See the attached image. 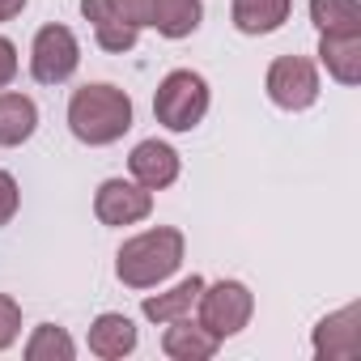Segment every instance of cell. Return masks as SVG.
Instances as JSON below:
<instances>
[{"label":"cell","mask_w":361,"mask_h":361,"mask_svg":"<svg viewBox=\"0 0 361 361\" xmlns=\"http://www.w3.org/2000/svg\"><path fill=\"white\" fill-rule=\"evenodd\" d=\"M68 128L81 145H115L132 128V98L119 85L94 81L68 98Z\"/></svg>","instance_id":"1"},{"label":"cell","mask_w":361,"mask_h":361,"mask_svg":"<svg viewBox=\"0 0 361 361\" xmlns=\"http://www.w3.org/2000/svg\"><path fill=\"white\" fill-rule=\"evenodd\" d=\"M183 234L170 230V226H157V230H145L136 238H128L115 255V276L128 285V289H153L161 285L178 264H183Z\"/></svg>","instance_id":"2"},{"label":"cell","mask_w":361,"mask_h":361,"mask_svg":"<svg viewBox=\"0 0 361 361\" xmlns=\"http://www.w3.org/2000/svg\"><path fill=\"white\" fill-rule=\"evenodd\" d=\"M153 115L170 132H192L209 115V81L192 68H174L161 77L153 94Z\"/></svg>","instance_id":"3"},{"label":"cell","mask_w":361,"mask_h":361,"mask_svg":"<svg viewBox=\"0 0 361 361\" xmlns=\"http://www.w3.org/2000/svg\"><path fill=\"white\" fill-rule=\"evenodd\" d=\"M85 22H94V39L102 51H132L140 30L149 26L153 0H81Z\"/></svg>","instance_id":"4"},{"label":"cell","mask_w":361,"mask_h":361,"mask_svg":"<svg viewBox=\"0 0 361 361\" xmlns=\"http://www.w3.org/2000/svg\"><path fill=\"white\" fill-rule=\"evenodd\" d=\"M196 310H200V319H196V323H200L209 336L230 340V336H238V331L251 323L255 298H251V289H247L243 281H213V285H204V289H200Z\"/></svg>","instance_id":"5"},{"label":"cell","mask_w":361,"mask_h":361,"mask_svg":"<svg viewBox=\"0 0 361 361\" xmlns=\"http://www.w3.org/2000/svg\"><path fill=\"white\" fill-rule=\"evenodd\" d=\"M81 64V43L68 26H43L35 35V47H30V77L39 85H60L77 73Z\"/></svg>","instance_id":"6"},{"label":"cell","mask_w":361,"mask_h":361,"mask_svg":"<svg viewBox=\"0 0 361 361\" xmlns=\"http://www.w3.org/2000/svg\"><path fill=\"white\" fill-rule=\"evenodd\" d=\"M264 90L281 111H306L319 98V73L306 56H281V60H272Z\"/></svg>","instance_id":"7"},{"label":"cell","mask_w":361,"mask_h":361,"mask_svg":"<svg viewBox=\"0 0 361 361\" xmlns=\"http://www.w3.org/2000/svg\"><path fill=\"white\" fill-rule=\"evenodd\" d=\"M94 213H98L102 226H136L153 213V192L140 188L136 178L132 183L128 178H106L94 196Z\"/></svg>","instance_id":"8"},{"label":"cell","mask_w":361,"mask_h":361,"mask_svg":"<svg viewBox=\"0 0 361 361\" xmlns=\"http://www.w3.org/2000/svg\"><path fill=\"white\" fill-rule=\"evenodd\" d=\"M314 357L323 361H353L361 357V306L348 302L336 314L319 319L314 327Z\"/></svg>","instance_id":"9"},{"label":"cell","mask_w":361,"mask_h":361,"mask_svg":"<svg viewBox=\"0 0 361 361\" xmlns=\"http://www.w3.org/2000/svg\"><path fill=\"white\" fill-rule=\"evenodd\" d=\"M128 170H132V178L140 188L161 192V188H170L178 178V153L166 140H140L132 149V157H128Z\"/></svg>","instance_id":"10"},{"label":"cell","mask_w":361,"mask_h":361,"mask_svg":"<svg viewBox=\"0 0 361 361\" xmlns=\"http://www.w3.org/2000/svg\"><path fill=\"white\" fill-rule=\"evenodd\" d=\"M319 60L340 85H357L361 81V30H323Z\"/></svg>","instance_id":"11"},{"label":"cell","mask_w":361,"mask_h":361,"mask_svg":"<svg viewBox=\"0 0 361 361\" xmlns=\"http://www.w3.org/2000/svg\"><path fill=\"white\" fill-rule=\"evenodd\" d=\"M132 348H136V327H132L128 314L106 310V314L94 319V327H90V353H94V357L119 361V357H128Z\"/></svg>","instance_id":"12"},{"label":"cell","mask_w":361,"mask_h":361,"mask_svg":"<svg viewBox=\"0 0 361 361\" xmlns=\"http://www.w3.org/2000/svg\"><path fill=\"white\" fill-rule=\"evenodd\" d=\"M217 336H209L200 323H192V319H174L170 327H166V336H161V348H166V357H174V361H209L213 353H217Z\"/></svg>","instance_id":"13"},{"label":"cell","mask_w":361,"mask_h":361,"mask_svg":"<svg viewBox=\"0 0 361 361\" xmlns=\"http://www.w3.org/2000/svg\"><path fill=\"white\" fill-rule=\"evenodd\" d=\"M289 9H293V0H234L230 18L238 35H272L285 26Z\"/></svg>","instance_id":"14"},{"label":"cell","mask_w":361,"mask_h":361,"mask_svg":"<svg viewBox=\"0 0 361 361\" xmlns=\"http://www.w3.org/2000/svg\"><path fill=\"white\" fill-rule=\"evenodd\" d=\"M39 106L26 94H0V149H18L35 136Z\"/></svg>","instance_id":"15"},{"label":"cell","mask_w":361,"mask_h":361,"mask_svg":"<svg viewBox=\"0 0 361 361\" xmlns=\"http://www.w3.org/2000/svg\"><path fill=\"white\" fill-rule=\"evenodd\" d=\"M200 289H204V276H188V281H178L174 289L157 293V298H145V319L149 323H174V319H188L200 302Z\"/></svg>","instance_id":"16"},{"label":"cell","mask_w":361,"mask_h":361,"mask_svg":"<svg viewBox=\"0 0 361 361\" xmlns=\"http://www.w3.org/2000/svg\"><path fill=\"white\" fill-rule=\"evenodd\" d=\"M204 18V5L200 0H153V13H149V26H157V35L166 39H188Z\"/></svg>","instance_id":"17"},{"label":"cell","mask_w":361,"mask_h":361,"mask_svg":"<svg viewBox=\"0 0 361 361\" xmlns=\"http://www.w3.org/2000/svg\"><path fill=\"white\" fill-rule=\"evenodd\" d=\"M73 357H77V344L56 323H39L35 336L26 340V361H73Z\"/></svg>","instance_id":"18"},{"label":"cell","mask_w":361,"mask_h":361,"mask_svg":"<svg viewBox=\"0 0 361 361\" xmlns=\"http://www.w3.org/2000/svg\"><path fill=\"white\" fill-rule=\"evenodd\" d=\"M310 22L323 30H361V5L357 0H310Z\"/></svg>","instance_id":"19"},{"label":"cell","mask_w":361,"mask_h":361,"mask_svg":"<svg viewBox=\"0 0 361 361\" xmlns=\"http://www.w3.org/2000/svg\"><path fill=\"white\" fill-rule=\"evenodd\" d=\"M18 336H22V306L9 293H0V353H5Z\"/></svg>","instance_id":"20"},{"label":"cell","mask_w":361,"mask_h":361,"mask_svg":"<svg viewBox=\"0 0 361 361\" xmlns=\"http://www.w3.org/2000/svg\"><path fill=\"white\" fill-rule=\"evenodd\" d=\"M18 204H22V192H18V178H13L9 170H0V226H9V221H13Z\"/></svg>","instance_id":"21"},{"label":"cell","mask_w":361,"mask_h":361,"mask_svg":"<svg viewBox=\"0 0 361 361\" xmlns=\"http://www.w3.org/2000/svg\"><path fill=\"white\" fill-rule=\"evenodd\" d=\"M13 77H18V47L0 35V90H5Z\"/></svg>","instance_id":"22"},{"label":"cell","mask_w":361,"mask_h":361,"mask_svg":"<svg viewBox=\"0 0 361 361\" xmlns=\"http://www.w3.org/2000/svg\"><path fill=\"white\" fill-rule=\"evenodd\" d=\"M26 9V0H0V22H13Z\"/></svg>","instance_id":"23"}]
</instances>
